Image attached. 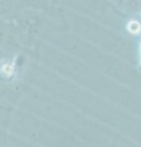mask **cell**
<instances>
[{"mask_svg":"<svg viewBox=\"0 0 141 147\" xmlns=\"http://www.w3.org/2000/svg\"><path fill=\"white\" fill-rule=\"evenodd\" d=\"M3 109H4V108L1 107V105H0V113H1V112H3Z\"/></svg>","mask_w":141,"mask_h":147,"instance_id":"obj_3","label":"cell"},{"mask_svg":"<svg viewBox=\"0 0 141 147\" xmlns=\"http://www.w3.org/2000/svg\"><path fill=\"white\" fill-rule=\"evenodd\" d=\"M140 64H141V47H140Z\"/></svg>","mask_w":141,"mask_h":147,"instance_id":"obj_2","label":"cell"},{"mask_svg":"<svg viewBox=\"0 0 141 147\" xmlns=\"http://www.w3.org/2000/svg\"><path fill=\"white\" fill-rule=\"evenodd\" d=\"M128 30H129L130 33L138 34V33H140V31H141V25L139 24L138 21H131V22H129V25H128Z\"/></svg>","mask_w":141,"mask_h":147,"instance_id":"obj_1","label":"cell"}]
</instances>
